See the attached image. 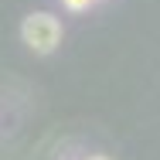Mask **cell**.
<instances>
[{
	"label": "cell",
	"instance_id": "6da1fadb",
	"mask_svg": "<svg viewBox=\"0 0 160 160\" xmlns=\"http://www.w3.org/2000/svg\"><path fill=\"white\" fill-rule=\"evenodd\" d=\"M21 38H24V44L38 51V55H51L55 48H58V41H62V24H58V17L55 14H28L24 17V24H21Z\"/></svg>",
	"mask_w": 160,
	"mask_h": 160
},
{
	"label": "cell",
	"instance_id": "7a4b0ae2",
	"mask_svg": "<svg viewBox=\"0 0 160 160\" xmlns=\"http://www.w3.org/2000/svg\"><path fill=\"white\" fill-rule=\"evenodd\" d=\"M62 3L68 7V10H75V14H78V10H89V7L96 3V0H62Z\"/></svg>",
	"mask_w": 160,
	"mask_h": 160
},
{
	"label": "cell",
	"instance_id": "3957f363",
	"mask_svg": "<svg viewBox=\"0 0 160 160\" xmlns=\"http://www.w3.org/2000/svg\"><path fill=\"white\" fill-rule=\"evenodd\" d=\"M85 160H109L106 153H92V157H85Z\"/></svg>",
	"mask_w": 160,
	"mask_h": 160
}]
</instances>
